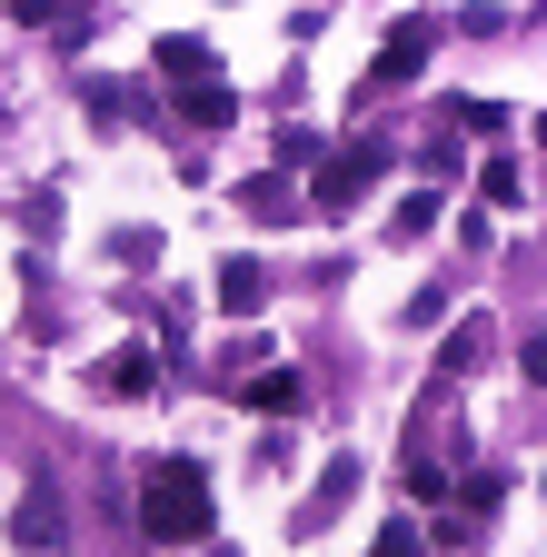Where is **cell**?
Returning <instances> with one entry per match:
<instances>
[{
  "mask_svg": "<svg viewBox=\"0 0 547 557\" xmlns=\"http://www.w3.org/2000/svg\"><path fill=\"white\" fill-rule=\"evenodd\" d=\"M210 468L199 458H150V478H140V528L160 537V547H199L210 537Z\"/></svg>",
  "mask_w": 547,
  "mask_h": 557,
  "instance_id": "obj_1",
  "label": "cell"
},
{
  "mask_svg": "<svg viewBox=\"0 0 547 557\" xmlns=\"http://www.w3.org/2000/svg\"><path fill=\"white\" fill-rule=\"evenodd\" d=\"M388 180V139H338V150L309 170V209H359Z\"/></svg>",
  "mask_w": 547,
  "mask_h": 557,
  "instance_id": "obj_2",
  "label": "cell"
},
{
  "mask_svg": "<svg viewBox=\"0 0 547 557\" xmlns=\"http://www.w3.org/2000/svg\"><path fill=\"white\" fill-rule=\"evenodd\" d=\"M428 50H438V30H428V21H398V30L378 40V60H369V81H359V90H369V100H378V90H408V81L428 70Z\"/></svg>",
  "mask_w": 547,
  "mask_h": 557,
  "instance_id": "obj_3",
  "label": "cell"
},
{
  "mask_svg": "<svg viewBox=\"0 0 547 557\" xmlns=\"http://www.w3.org/2000/svg\"><path fill=\"white\" fill-rule=\"evenodd\" d=\"M11 537H21V557H50V547H60V487H50V478H30V487H21Z\"/></svg>",
  "mask_w": 547,
  "mask_h": 557,
  "instance_id": "obj_4",
  "label": "cell"
},
{
  "mask_svg": "<svg viewBox=\"0 0 547 557\" xmlns=\"http://www.w3.org/2000/svg\"><path fill=\"white\" fill-rule=\"evenodd\" d=\"M349 498H359V458H328V478L309 487V508H299V537H309V528H328Z\"/></svg>",
  "mask_w": 547,
  "mask_h": 557,
  "instance_id": "obj_5",
  "label": "cell"
},
{
  "mask_svg": "<svg viewBox=\"0 0 547 557\" xmlns=\"http://www.w3.org/2000/svg\"><path fill=\"white\" fill-rule=\"evenodd\" d=\"M220 309L229 319H259L269 309V269L259 259H220Z\"/></svg>",
  "mask_w": 547,
  "mask_h": 557,
  "instance_id": "obj_6",
  "label": "cell"
},
{
  "mask_svg": "<svg viewBox=\"0 0 547 557\" xmlns=\"http://www.w3.org/2000/svg\"><path fill=\"white\" fill-rule=\"evenodd\" d=\"M179 120H189V129H229V120H239V90H229V81H189V90H179Z\"/></svg>",
  "mask_w": 547,
  "mask_h": 557,
  "instance_id": "obj_7",
  "label": "cell"
},
{
  "mask_svg": "<svg viewBox=\"0 0 547 557\" xmlns=\"http://www.w3.org/2000/svg\"><path fill=\"white\" fill-rule=\"evenodd\" d=\"M239 209H249V220H299V189H289V170H259V180H239Z\"/></svg>",
  "mask_w": 547,
  "mask_h": 557,
  "instance_id": "obj_8",
  "label": "cell"
},
{
  "mask_svg": "<svg viewBox=\"0 0 547 557\" xmlns=\"http://www.w3.org/2000/svg\"><path fill=\"white\" fill-rule=\"evenodd\" d=\"M100 388H110V398H150V388H160V359H150V348H110Z\"/></svg>",
  "mask_w": 547,
  "mask_h": 557,
  "instance_id": "obj_9",
  "label": "cell"
},
{
  "mask_svg": "<svg viewBox=\"0 0 547 557\" xmlns=\"http://www.w3.org/2000/svg\"><path fill=\"white\" fill-rule=\"evenodd\" d=\"M239 398H249L259 418H289V408H299V369H249V379H239Z\"/></svg>",
  "mask_w": 547,
  "mask_h": 557,
  "instance_id": "obj_10",
  "label": "cell"
},
{
  "mask_svg": "<svg viewBox=\"0 0 547 557\" xmlns=\"http://www.w3.org/2000/svg\"><path fill=\"white\" fill-rule=\"evenodd\" d=\"M438 199H448V189H408V199L388 209V239H398V249H408V239H428V230L448 220V209H438Z\"/></svg>",
  "mask_w": 547,
  "mask_h": 557,
  "instance_id": "obj_11",
  "label": "cell"
},
{
  "mask_svg": "<svg viewBox=\"0 0 547 557\" xmlns=\"http://www.w3.org/2000/svg\"><path fill=\"white\" fill-rule=\"evenodd\" d=\"M477 359H488V319H477V309H468V319L448 329V348H438V379H468Z\"/></svg>",
  "mask_w": 547,
  "mask_h": 557,
  "instance_id": "obj_12",
  "label": "cell"
},
{
  "mask_svg": "<svg viewBox=\"0 0 547 557\" xmlns=\"http://www.w3.org/2000/svg\"><path fill=\"white\" fill-rule=\"evenodd\" d=\"M150 60L170 70V81L189 90V81H210V40H189V30H170V40H150Z\"/></svg>",
  "mask_w": 547,
  "mask_h": 557,
  "instance_id": "obj_13",
  "label": "cell"
},
{
  "mask_svg": "<svg viewBox=\"0 0 547 557\" xmlns=\"http://www.w3.org/2000/svg\"><path fill=\"white\" fill-rule=\"evenodd\" d=\"M438 120H448L458 139H468V129H477V139H498V129H508V110H498V100H448Z\"/></svg>",
  "mask_w": 547,
  "mask_h": 557,
  "instance_id": "obj_14",
  "label": "cell"
},
{
  "mask_svg": "<svg viewBox=\"0 0 547 557\" xmlns=\"http://www.w3.org/2000/svg\"><path fill=\"white\" fill-rule=\"evenodd\" d=\"M319 160H328V139H319L309 120H289V129H279V170H319Z\"/></svg>",
  "mask_w": 547,
  "mask_h": 557,
  "instance_id": "obj_15",
  "label": "cell"
},
{
  "mask_svg": "<svg viewBox=\"0 0 547 557\" xmlns=\"http://www.w3.org/2000/svg\"><path fill=\"white\" fill-rule=\"evenodd\" d=\"M518 189H527L518 160H488V170H477V199H488V209H518Z\"/></svg>",
  "mask_w": 547,
  "mask_h": 557,
  "instance_id": "obj_16",
  "label": "cell"
},
{
  "mask_svg": "<svg viewBox=\"0 0 547 557\" xmlns=\"http://www.w3.org/2000/svg\"><path fill=\"white\" fill-rule=\"evenodd\" d=\"M369 557H428V528H408V518H388V528L369 537Z\"/></svg>",
  "mask_w": 547,
  "mask_h": 557,
  "instance_id": "obj_17",
  "label": "cell"
},
{
  "mask_svg": "<svg viewBox=\"0 0 547 557\" xmlns=\"http://www.w3.org/2000/svg\"><path fill=\"white\" fill-rule=\"evenodd\" d=\"M498 498H508V468H477V478H468V487H458V508H468V518H488V508H498Z\"/></svg>",
  "mask_w": 547,
  "mask_h": 557,
  "instance_id": "obj_18",
  "label": "cell"
},
{
  "mask_svg": "<svg viewBox=\"0 0 547 557\" xmlns=\"http://www.w3.org/2000/svg\"><path fill=\"white\" fill-rule=\"evenodd\" d=\"M408 498H448V468L438 458H408Z\"/></svg>",
  "mask_w": 547,
  "mask_h": 557,
  "instance_id": "obj_19",
  "label": "cell"
},
{
  "mask_svg": "<svg viewBox=\"0 0 547 557\" xmlns=\"http://www.w3.org/2000/svg\"><path fill=\"white\" fill-rule=\"evenodd\" d=\"M11 21H30V30H50V21H60V0H11Z\"/></svg>",
  "mask_w": 547,
  "mask_h": 557,
  "instance_id": "obj_20",
  "label": "cell"
},
{
  "mask_svg": "<svg viewBox=\"0 0 547 557\" xmlns=\"http://www.w3.org/2000/svg\"><path fill=\"white\" fill-rule=\"evenodd\" d=\"M518 359H527V379L547 388V338H527V348H518Z\"/></svg>",
  "mask_w": 547,
  "mask_h": 557,
  "instance_id": "obj_21",
  "label": "cell"
},
{
  "mask_svg": "<svg viewBox=\"0 0 547 557\" xmlns=\"http://www.w3.org/2000/svg\"><path fill=\"white\" fill-rule=\"evenodd\" d=\"M210 557H220V547H210Z\"/></svg>",
  "mask_w": 547,
  "mask_h": 557,
  "instance_id": "obj_22",
  "label": "cell"
}]
</instances>
